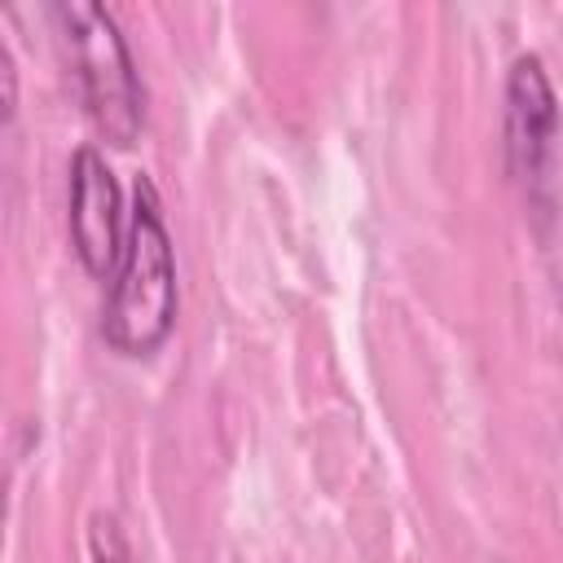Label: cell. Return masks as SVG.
Here are the masks:
<instances>
[{
	"mask_svg": "<svg viewBox=\"0 0 563 563\" xmlns=\"http://www.w3.org/2000/svg\"><path fill=\"white\" fill-rule=\"evenodd\" d=\"M180 312V277H176V242L163 216V198L150 176L132 180L128 233L123 251L106 277L101 303V339L110 352L128 361H150L176 330Z\"/></svg>",
	"mask_w": 563,
	"mask_h": 563,
	"instance_id": "cell-1",
	"label": "cell"
},
{
	"mask_svg": "<svg viewBox=\"0 0 563 563\" xmlns=\"http://www.w3.org/2000/svg\"><path fill=\"white\" fill-rule=\"evenodd\" d=\"M79 106L106 145H136L145 128V84L114 9L97 0H57L48 9Z\"/></svg>",
	"mask_w": 563,
	"mask_h": 563,
	"instance_id": "cell-2",
	"label": "cell"
},
{
	"mask_svg": "<svg viewBox=\"0 0 563 563\" xmlns=\"http://www.w3.org/2000/svg\"><path fill=\"white\" fill-rule=\"evenodd\" d=\"M559 92L537 53H523L506 70V110H501V145L506 167L519 180L528 202H545L559 163Z\"/></svg>",
	"mask_w": 563,
	"mask_h": 563,
	"instance_id": "cell-3",
	"label": "cell"
},
{
	"mask_svg": "<svg viewBox=\"0 0 563 563\" xmlns=\"http://www.w3.org/2000/svg\"><path fill=\"white\" fill-rule=\"evenodd\" d=\"M66 229H70V246H75L79 264L92 277H110V268H114V260L123 251L128 207H123V189L114 180V167L97 145H79L70 154Z\"/></svg>",
	"mask_w": 563,
	"mask_h": 563,
	"instance_id": "cell-4",
	"label": "cell"
},
{
	"mask_svg": "<svg viewBox=\"0 0 563 563\" xmlns=\"http://www.w3.org/2000/svg\"><path fill=\"white\" fill-rule=\"evenodd\" d=\"M88 559H92V563H136L123 523H119L114 515H106V510H97V515L88 519Z\"/></svg>",
	"mask_w": 563,
	"mask_h": 563,
	"instance_id": "cell-5",
	"label": "cell"
}]
</instances>
